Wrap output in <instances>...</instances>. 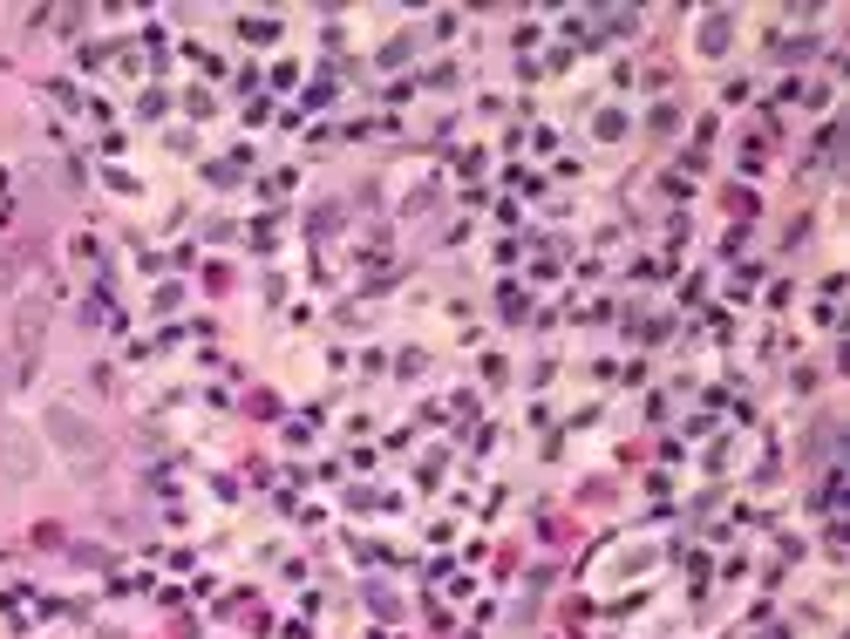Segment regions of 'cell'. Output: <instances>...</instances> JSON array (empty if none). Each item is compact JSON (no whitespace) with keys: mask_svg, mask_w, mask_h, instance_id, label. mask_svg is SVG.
Instances as JSON below:
<instances>
[{"mask_svg":"<svg viewBox=\"0 0 850 639\" xmlns=\"http://www.w3.org/2000/svg\"><path fill=\"white\" fill-rule=\"evenodd\" d=\"M55 435H62V443L83 456V463H103V443H96L89 429H75V415H55Z\"/></svg>","mask_w":850,"mask_h":639,"instance_id":"1","label":"cell"}]
</instances>
